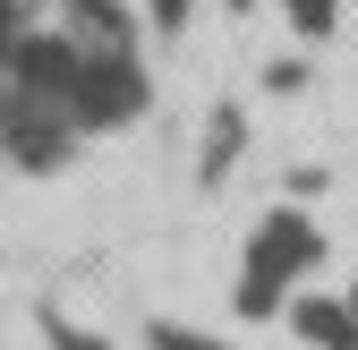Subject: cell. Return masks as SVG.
<instances>
[{"mask_svg": "<svg viewBox=\"0 0 358 350\" xmlns=\"http://www.w3.org/2000/svg\"><path fill=\"white\" fill-rule=\"evenodd\" d=\"M290 9H299V26H316V18H324V0H290Z\"/></svg>", "mask_w": 358, "mask_h": 350, "instance_id": "obj_3", "label": "cell"}, {"mask_svg": "<svg viewBox=\"0 0 358 350\" xmlns=\"http://www.w3.org/2000/svg\"><path fill=\"white\" fill-rule=\"evenodd\" d=\"M154 18H162V26H179V18H188V0H154Z\"/></svg>", "mask_w": 358, "mask_h": 350, "instance_id": "obj_2", "label": "cell"}, {"mask_svg": "<svg viewBox=\"0 0 358 350\" xmlns=\"http://www.w3.org/2000/svg\"><path fill=\"white\" fill-rule=\"evenodd\" d=\"M299 265H316V231L290 223V214H282V223H264V231H256V248H248V299H264V282L282 290Z\"/></svg>", "mask_w": 358, "mask_h": 350, "instance_id": "obj_1", "label": "cell"}]
</instances>
